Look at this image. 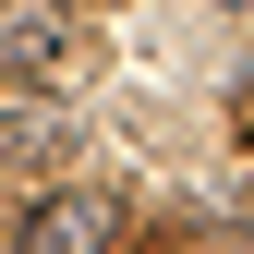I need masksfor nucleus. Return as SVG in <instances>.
<instances>
[{
  "label": "nucleus",
  "mask_w": 254,
  "mask_h": 254,
  "mask_svg": "<svg viewBox=\"0 0 254 254\" xmlns=\"http://www.w3.org/2000/svg\"><path fill=\"white\" fill-rule=\"evenodd\" d=\"M121 242V194H97V182H61V194L12 206V230H0V254H109Z\"/></svg>",
  "instance_id": "nucleus-1"
},
{
  "label": "nucleus",
  "mask_w": 254,
  "mask_h": 254,
  "mask_svg": "<svg viewBox=\"0 0 254 254\" xmlns=\"http://www.w3.org/2000/svg\"><path fill=\"white\" fill-rule=\"evenodd\" d=\"M0 61L12 73H85V37L73 24H0Z\"/></svg>",
  "instance_id": "nucleus-2"
}]
</instances>
